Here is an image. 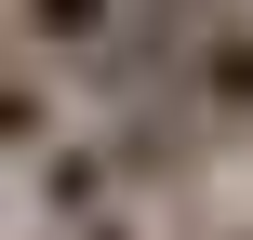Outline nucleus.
Masks as SVG:
<instances>
[{"instance_id":"obj_1","label":"nucleus","mask_w":253,"mask_h":240,"mask_svg":"<svg viewBox=\"0 0 253 240\" xmlns=\"http://www.w3.org/2000/svg\"><path fill=\"white\" fill-rule=\"evenodd\" d=\"M13 174H27V214H40V227H53V214H93V200L133 187L120 134H67V147H40V160H13Z\"/></svg>"},{"instance_id":"obj_2","label":"nucleus","mask_w":253,"mask_h":240,"mask_svg":"<svg viewBox=\"0 0 253 240\" xmlns=\"http://www.w3.org/2000/svg\"><path fill=\"white\" fill-rule=\"evenodd\" d=\"M133 27V0H13V53H53V67H107V40Z\"/></svg>"},{"instance_id":"obj_3","label":"nucleus","mask_w":253,"mask_h":240,"mask_svg":"<svg viewBox=\"0 0 253 240\" xmlns=\"http://www.w3.org/2000/svg\"><path fill=\"white\" fill-rule=\"evenodd\" d=\"M187 107H200V120H253V27H240V13L187 53Z\"/></svg>"},{"instance_id":"obj_4","label":"nucleus","mask_w":253,"mask_h":240,"mask_svg":"<svg viewBox=\"0 0 253 240\" xmlns=\"http://www.w3.org/2000/svg\"><path fill=\"white\" fill-rule=\"evenodd\" d=\"M0 147H13V160L53 147V53H13V80H0Z\"/></svg>"},{"instance_id":"obj_5","label":"nucleus","mask_w":253,"mask_h":240,"mask_svg":"<svg viewBox=\"0 0 253 240\" xmlns=\"http://www.w3.org/2000/svg\"><path fill=\"white\" fill-rule=\"evenodd\" d=\"M53 240H147V214H133V187H120V200H93V214H53Z\"/></svg>"}]
</instances>
